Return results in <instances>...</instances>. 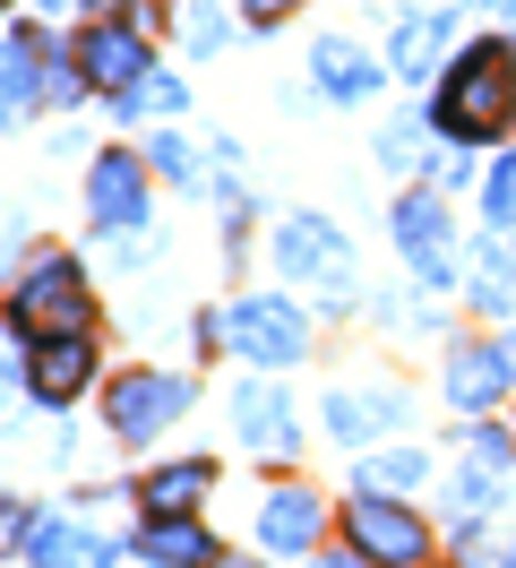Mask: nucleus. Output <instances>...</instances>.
Returning a JSON list of instances; mask_svg holds the SVG:
<instances>
[{"instance_id":"a878e982","label":"nucleus","mask_w":516,"mask_h":568,"mask_svg":"<svg viewBox=\"0 0 516 568\" xmlns=\"http://www.w3.org/2000/svg\"><path fill=\"white\" fill-rule=\"evenodd\" d=\"M378 155H387V164L405 173L413 155H422V121H396V130H378Z\"/></svg>"},{"instance_id":"c85d7f7f","label":"nucleus","mask_w":516,"mask_h":568,"mask_svg":"<svg viewBox=\"0 0 516 568\" xmlns=\"http://www.w3.org/2000/svg\"><path fill=\"white\" fill-rule=\"evenodd\" d=\"M293 9H302V0H241V18H250V27H275V18H293Z\"/></svg>"},{"instance_id":"20e7f679","label":"nucleus","mask_w":516,"mask_h":568,"mask_svg":"<svg viewBox=\"0 0 516 568\" xmlns=\"http://www.w3.org/2000/svg\"><path fill=\"white\" fill-rule=\"evenodd\" d=\"M190 414V379H172V371H121L112 379V396H103V423L121 430L130 448H146L164 423H181Z\"/></svg>"},{"instance_id":"7ed1b4c3","label":"nucleus","mask_w":516,"mask_h":568,"mask_svg":"<svg viewBox=\"0 0 516 568\" xmlns=\"http://www.w3.org/2000/svg\"><path fill=\"white\" fill-rule=\"evenodd\" d=\"M344 534L371 568H422L431 560V526L413 517V499L396 491H353L344 499Z\"/></svg>"},{"instance_id":"f704fd0d","label":"nucleus","mask_w":516,"mask_h":568,"mask_svg":"<svg viewBox=\"0 0 516 568\" xmlns=\"http://www.w3.org/2000/svg\"><path fill=\"white\" fill-rule=\"evenodd\" d=\"M508 568H516V551H508Z\"/></svg>"},{"instance_id":"5701e85b","label":"nucleus","mask_w":516,"mask_h":568,"mask_svg":"<svg viewBox=\"0 0 516 568\" xmlns=\"http://www.w3.org/2000/svg\"><path fill=\"white\" fill-rule=\"evenodd\" d=\"M121 104V121H138V112H181V78H164V70H146L130 87V95H112Z\"/></svg>"},{"instance_id":"f03ea898","label":"nucleus","mask_w":516,"mask_h":568,"mask_svg":"<svg viewBox=\"0 0 516 568\" xmlns=\"http://www.w3.org/2000/svg\"><path fill=\"white\" fill-rule=\"evenodd\" d=\"M9 336L34 345V336H95V302H87V276H78V258L61 250H43L18 293H9Z\"/></svg>"},{"instance_id":"6ab92c4d","label":"nucleus","mask_w":516,"mask_h":568,"mask_svg":"<svg viewBox=\"0 0 516 568\" xmlns=\"http://www.w3.org/2000/svg\"><path fill=\"white\" fill-rule=\"evenodd\" d=\"M310 78H318L327 95H344V104H362V95L378 87L371 52H353V43H310Z\"/></svg>"},{"instance_id":"2f4dec72","label":"nucleus","mask_w":516,"mask_h":568,"mask_svg":"<svg viewBox=\"0 0 516 568\" xmlns=\"http://www.w3.org/2000/svg\"><path fill=\"white\" fill-rule=\"evenodd\" d=\"M474 9H516V0H474Z\"/></svg>"},{"instance_id":"393cba45","label":"nucleus","mask_w":516,"mask_h":568,"mask_svg":"<svg viewBox=\"0 0 516 568\" xmlns=\"http://www.w3.org/2000/svg\"><path fill=\"white\" fill-rule=\"evenodd\" d=\"M482 215H490L499 233L516 224V155H499V164H490V181H482Z\"/></svg>"},{"instance_id":"4468645a","label":"nucleus","mask_w":516,"mask_h":568,"mask_svg":"<svg viewBox=\"0 0 516 568\" xmlns=\"http://www.w3.org/2000/svg\"><path fill=\"white\" fill-rule=\"evenodd\" d=\"M233 423H241V439L259 448V457H293V405H284V388H267V379H250V388L233 396Z\"/></svg>"},{"instance_id":"6e6552de","label":"nucleus","mask_w":516,"mask_h":568,"mask_svg":"<svg viewBox=\"0 0 516 568\" xmlns=\"http://www.w3.org/2000/svg\"><path fill=\"white\" fill-rule=\"evenodd\" d=\"M87 215H95L103 233H138V224H146V164H138L130 146L95 155V173H87Z\"/></svg>"},{"instance_id":"39448f33","label":"nucleus","mask_w":516,"mask_h":568,"mask_svg":"<svg viewBox=\"0 0 516 568\" xmlns=\"http://www.w3.org/2000/svg\"><path fill=\"white\" fill-rule=\"evenodd\" d=\"M275 267L284 276H302V284H327V293H353V242H344L327 215H284L275 224Z\"/></svg>"},{"instance_id":"7c9ffc66","label":"nucleus","mask_w":516,"mask_h":568,"mask_svg":"<svg viewBox=\"0 0 516 568\" xmlns=\"http://www.w3.org/2000/svg\"><path fill=\"white\" fill-rule=\"evenodd\" d=\"M310 568H371V560H362V551H353V560H336V551H310Z\"/></svg>"},{"instance_id":"bb28decb","label":"nucleus","mask_w":516,"mask_h":568,"mask_svg":"<svg viewBox=\"0 0 516 568\" xmlns=\"http://www.w3.org/2000/svg\"><path fill=\"white\" fill-rule=\"evenodd\" d=\"M155 164H164L172 181H199V155H190V139H155Z\"/></svg>"},{"instance_id":"473e14b6","label":"nucleus","mask_w":516,"mask_h":568,"mask_svg":"<svg viewBox=\"0 0 516 568\" xmlns=\"http://www.w3.org/2000/svg\"><path fill=\"white\" fill-rule=\"evenodd\" d=\"M215 568H259V560H215Z\"/></svg>"},{"instance_id":"aec40b11","label":"nucleus","mask_w":516,"mask_h":568,"mask_svg":"<svg viewBox=\"0 0 516 568\" xmlns=\"http://www.w3.org/2000/svg\"><path fill=\"white\" fill-rule=\"evenodd\" d=\"M465 293H474V311H516V250L508 242H482Z\"/></svg>"},{"instance_id":"1a4fd4ad","label":"nucleus","mask_w":516,"mask_h":568,"mask_svg":"<svg viewBox=\"0 0 516 568\" xmlns=\"http://www.w3.org/2000/svg\"><path fill=\"white\" fill-rule=\"evenodd\" d=\"M387 224H396V250H405L413 276H422V284H447L456 258H447V207H439V199H431V190H405Z\"/></svg>"},{"instance_id":"a211bd4d","label":"nucleus","mask_w":516,"mask_h":568,"mask_svg":"<svg viewBox=\"0 0 516 568\" xmlns=\"http://www.w3.org/2000/svg\"><path fill=\"white\" fill-rule=\"evenodd\" d=\"M43 61H52V52H43L34 27H18V36L0 43V70H9V121H27V112L43 104Z\"/></svg>"},{"instance_id":"b1692460","label":"nucleus","mask_w":516,"mask_h":568,"mask_svg":"<svg viewBox=\"0 0 516 568\" xmlns=\"http://www.w3.org/2000/svg\"><path fill=\"white\" fill-rule=\"evenodd\" d=\"M181 36H190V52H224L233 27H224V9H215V0H181Z\"/></svg>"},{"instance_id":"f257e3e1","label":"nucleus","mask_w":516,"mask_h":568,"mask_svg":"<svg viewBox=\"0 0 516 568\" xmlns=\"http://www.w3.org/2000/svg\"><path fill=\"white\" fill-rule=\"evenodd\" d=\"M431 121H439L447 139H465V146L508 139V130H516V52H508V43H499V36L465 43V52L447 61V78H439Z\"/></svg>"},{"instance_id":"72a5a7b5","label":"nucleus","mask_w":516,"mask_h":568,"mask_svg":"<svg viewBox=\"0 0 516 568\" xmlns=\"http://www.w3.org/2000/svg\"><path fill=\"white\" fill-rule=\"evenodd\" d=\"M508 362H516V336H508Z\"/></svg>"},{"instance_id":"4be33fe9","label":"nucleus","mask_w":516,"mask_h":568,"mask_svg":"<svg viewBox=\"0 0 516 568\" xmlns=\"http://www.w3.org/2000/svg\"><path fill=\"white\" fill-rule=\"evenodd\" d=\"M439 43H447V18H431V9H422V18H405V27H396V52H387V61H396V78H422L431 61H439Z\"/></svg>"},{"instance_id":"c756f323","label":"nucleus","mask_w":516,"mask_h":568,"mask_svg":"<svg viewBox=\"0 0 516 568\" xmlns=\"http://www.w3.org/2000/svg\"><path fill=\"white\" fill-rule=\"evenodd\" d=\"M34 18H78V0H27Z\"/></svg>"},{"instance_id":"cd10ccee","label":"nucleus","mask_w":516,"mask_h":568,"mask_svg":"<svg viewBox=\"0 0 516 568\" xmlns=\"http://www.w3.org/2000/svg\"><path fill=\"white\" fill-rule=\"evenodd\" d=\"M465 465H482V474H499V465H508V439H499V430H474V448H465Z\"/></svg>"},{"instance_id":"f8f14e48","label":"nucleus","mask_w":516,"mask_h":568,"mask_svg":"<svg viewBox=\"0 0 516 568\" xmlns=\"http://www.w3.org/2000/svg\"><path fill=\"white\" fill-rule=\"evenodd\" d=\"M508 345H456L447 354V405L456 414H490L499 396H508Z\"/></svg>"},{"instance_id":"9d476101","label":"nucleus","mask_w":516,"mask_h":568,"mask_svg":"<svg viewBox=\"0 0 516 568\" xmlns=\"http://www.w3.org/2000/svg\"><path fill=\"white\" fill-rule=\"evenodd\" d=\"M95 379V336H34L27 345V396L34 405H69Z\"/></svg>"},{"instance_id":"9b49d317","label":"nucleus","mask_w":516,"mask_h":568,"mask_svg":"<svg viewBox=\"0 0 516 568\" xmlns=\"http://www.w3.org/2000/svg\"><path fill=\"white\" fill-rule=\"evenodd\" d=\"M318 526H327V508H318V491H302V483H275V491L259 499V542H267L275 560H310V551H318Z\"/></svg>"},{"instance_id":"ddd939ff","label":"nucleus","mask_w":516,"mask_h":568,"mask_svg":"<svg viewBox=\"0 0 516 568\" xmlns=\"http://www.w3.org/2000/svg\"><path fill=\"white\" fill-rule=\"evenodd\" d=\"M34 568H112V542L95 526H78V517H34V534L18 542Z\"/></svg>"},{"instance_id":"dca6fc26","label":"nucleus","mask_w":516,"mask_h":568,"mask_svg":"<svg viewBox=\"0 0 516 568\" xmlns=\"http://www.w3.org/2000/svg\"><path fill=\"white\" fill-rule=\"evenodd\" d=\"M206 483H215L206 457H172V465H155V474L138 483V508H146V517H190L206 499Z\"/></svg>"},{"instance_id":"2eb2a0df","label":"nucleus","mask_w":516,"mask_h":568,"mask_svg":"<svg viewBox=\"0 0 516 568\" xmlns=\"http://www.w3.org/2000/svg\"><path fill=\"white\" fill-rule=\"evenodd\" d=\"M138 551H146V568H215V560H224L215 534H206L199 517H146Z\"/></svg>"},{"instance_id":"423d86ee","label":"nucleus","mask_w":516,"mask_h":568,"mask_svg":"<svg viewBox=\"0 0 516 568\" xmlns=\"http://www.w3.org/2000/svg\"><path fill=\"white\" fill-rule=\"evenodd\" d=\"M224 327H233V354H250L259 371H293L310 354V320L275 293H250L241 311H224Z\"/></svg>"},{"instance_id":"412c9836","label":"nucleus","mask_w":516,"mask_h":568,"mask_svg":"<svg viewBox=\"0 0 516 568\" xmlns=\"http://www.w3.org/2000/svg\"><path fill=\"white\" fill-rule=\"evenodd\" d=\"M422 483H431V457H422V448H378L371 465H362V491H422Z\"/></svg>"},{"instance_id":"0eeeda50","label":"nucleus","mask_w":516,"mask_h":568,"mask_svg":"<svg viewBox=\"0 0 516 568\" xmlns=\"http://www.w3.org/2000/svg\"><path fill=\"white\" fill-rule=\"evenodd\" d=\"M78 61H87V87H103V95H130L138 78L155 70V52H146V36H138V18H103V27H87Z\"/></svg>"},{"instance_id":"f3484780","label":"nucleus","mask_w":516,"mask_h":568,"mask_svg":"<svg viewBox=\"0 0 516 568\" xmlns=\"http://www.w3.org/2000/svg\"><path fill=\"white\" fill-rule=\"evenodd\" d=\"M405 423V396H387V388H362V396H327V430L336 439H378V430H396Z\"/></svg>"}]
</instances>
